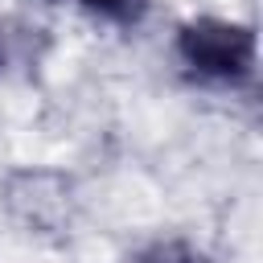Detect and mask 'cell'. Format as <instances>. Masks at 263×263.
Segmentation results:
<instances>
[{
  "label": "cell",
  "mask_w": 263,
  "mask_h": 263,
  "mask_svg": "<svg viewBox=\"0 0 263 263\" xmlns=\"http://www.w3.org/2000/svg\"><path fill=\"white\" fill-rule=\"evenodd\" d=\"M177 53L181 62L210 82H242L255 70V33L247 25H230V21H189L177 37Z\"/></svg>",
  "instance_id": "1"
},
{
  "label": "cell",
  "mask_w": 263,
  "mask_h": 263,
  "mask_svg": "<svg viewBox=\"0 0 263 263\" xmlns=\"http://www.w3.org/2000/svg\"><path fill=\"white\" fill-rule=\"evenodd\" d=\"M82 4L90 12H99V16H107V21H127L140 8V0H82Z\"/></svg>",
  "instance_id": "2"
},
{
  "label": "cell",
  "mask_w": 263,
  "mask_h": 263,
  "mask_svg": "<svg viewBox=\"0 0 263 263\" xmlns=\"http://www.w3.org/2000/svg\"><path fill=\"white\" fill-rule=\"evenodd\" d=\"M140 263H193V255H185V251H177V247H160L156 255H148V259H140Z\"/></svg>",
  "instance_id": "3"
}]
</instances>
